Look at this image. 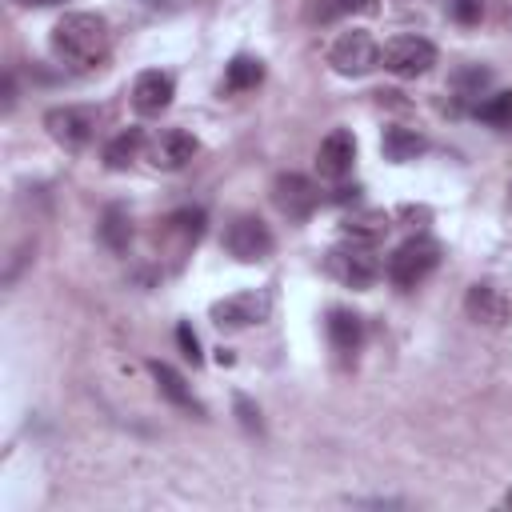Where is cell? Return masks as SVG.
<instances>
[{"instance_id": "1", "label": "cell", "mask_w": 512, "mask_h": 512, "mask_svg": "<svg viewBox=\"0 0 512 512\" xmlns=\"http://www.w3.org/2000/svg\"><path fill=\"white\" fill-rule=\"evenodd\" d=\"M108 24L96 12H64L52 24V52L68 68H96L108 56Z\"/></svg>"}, {"instance_id": "2", "label": "cell", "mask_w": 512, "mask_h": 512, "mask_svg": "<svg viewBox=\"0 0 512 512\" xmlns=\"http://www.w3.org/2000/svg\"><path fill=\"white\" fill-rule=\"evenodd\" d=\"M440 264V244L428 236H412L404 240L392 256H388V280L396 288H416L420 280L432 276V268Z\"/></svg>"}, {"instance_id": "3", "label": "cell", "mask_w": 512, "mask_h": 512, "mask_svg": "<svg viewBox=\"0 0 512 512\" xmlns=\"http://www.w3.org/2000/svg\"><path fill=\"white\" fill-rule=\"evenodd\" d=\"M328 272L348 288H372L380 280V256L368 240H352L328 252Z\"/></svg>"}, {"instance_id": "4", "label": "cell", "mask_w": 512, "mask_h": 512, "mask_svg": "<svg viewBox=\"0 0 512 512\" xmlns=\"http://www.w3.org/2000/svg\"><path fill=\"white\" fill-rule=\"evenodd\" d=\"M328 64H332L340 76H364V72H372V68L380 64V44H376L368 32H360V28L340 32V36L332 40V48H328Z\"/></svg>"}, {"instance_id": "5", "label": "cell", "mask_w": 512, "mask_h": 512, "mask_svg": "<svg viewBox=\"0 0 512 512\" xmlns=\"http://www.w3.org/2000/svg\"><path fill=\"white\" fill-rule=\"evenodd\" d=\"M272 232H268V224L260 220V216H252V212H244V216H236L228 228H224V248L240 260V264H256V260H268L272 256Z\"/></svg>"}, {"instance_id": "6", "label": "cell", "mask_w": 512, "mask_h": 512, "mask_svg": "<svg viewBox=\"0 0 512 512\" xmlns=\"http://www.w3.org/2000/svg\"><path fill=\"white\" fill-rule=\"evenodd\" d=\"M380 64L392 76H424L436 64V48L424 36H396L380 48Z\"/></svg>"}, {"instance_id": "7", "label": "cell", "mask_w": 512, "mask_h": 512, "mask_svg": "<svg viewBox=\"0 0 512 512\" xmlns=\"http://www.w3.org/2000/svg\"><path fill=\"white\" fill-rule=\"evenodd\" d=\"M96 108H80V104H64V108H52L48 116H44V128H48V136L56 140V144H64V148H84L92 136H96Z\"/></svg>"}, {"instance_id": "8", "label": "cell", "mask_w": 512, "mask_h": 512, "mask_svg": "<svg viewBox=\"0 0 512 512\" xmlns=\"http://www.w3.org/2000/svg\"><path fill=\"white\" fill-rule=\"evenodd\" d=\"M272 204H276L288 220H308V216L316 212V204H320V192H316V184H312L308 176L284 172V176L272 180Z\"/></svg>"}, {"instance_id": "9", "label": "cell", "mask_w": 512, "mask_h": 512, "mask_svg": "<svg viewBox=\"0 0 512 512\" xmlns=\"http://www.w3.org/2000/svg\"><path fill=\"white\" fill-rule=\"evenodd\" d=\"M268 312H272V300L264 292H232L212 304V320L220 328H252V324H264Z\"/></svg>"}, {"instance_id": "10", "label": "cell", "mask_w": 512, "mask_h": 512, "mask_svg": "<svg viewBox=\"0 0 512 512\" xmlns=\"http://www.w3.org/2000/svg\"><path fill=\"white\" fill-rule=\"evenodd\" d=\"M196 152H200V144H196V136L184 132V128H164V132L148 144V160H152V168H160V172H180Z\"/></svg>"}, {"instance_id": "11", "label": "cell", "mask_w": 512, "mask_h": 512, "mask_svg": "<svg viewBox=\"0 0 512 512\" xmlns=\"http://www.w3.org/2000/svg\"><path fill=\"white\" fill-rule=\"evenodd\" d=\"M352 160H356V136H352L348 128H332V132L320 140V148H316V168H320V176H328V180L348 176V172H352Z\"/></svg>"}, {"instance_id": "12", "label": "cell", "mask_w": 512, "mask_h": 512, "mask_svg": "<svg viewBox=\"0 0 512 512\" xmlns=\"http://www.w3.org/2000/svg\"><path fill=\"white\" fill-rule=\"evenodd\" d=\"M172 92H176L172 76L160 72V68H148V72H140L136 84H132V104H136V112L156 116V112H164V108L172 104Z\"/></svg>"}, {"instance_id": "13", "label": "cell", "mask_w": 512, "mask_h": 512, "mask_svg": "<svg viewBox=\"0 0 512 512\" xmlns=\"http://www.w3.org/2000/svg\"><path fill=\"white\" fill-rule=\"evenodd\" d=\"M324 328H328V340H332V348H336L344 360L360 352V340H364V324H360V316H356V312H348V308H332V312H328V320H324Z\"/></svg>"}, {"instance_id": "14", "label": "cell", "mask_w": 512, "mask_h": 512, "mask_svg": "<svg viewBox=\"0 0 512 512\" xmlns=\"http://www.w3.org/2000/svg\"><path fill=\"white\" fill-rule=\"evenodd\" d=\"M464 304H468V316L480 324H504V316H508V300L492 284H476Z\"/></svg>"}, {"instance_id": "15", "label": "cell", "mask_w": 512, "mask_h": 512, "mask_svg": "<svg viewBox=\"0 0 512 512\" xmlns=\"http://www.w3.org/2000/svg\"><path fill=\"white\" fill-rule=\"evenodd\" d=\"M380 148H384V160H392V164H408V160H416L428 144H424V136L412 132V128H388L384 140H380Z\"/></svg>"}, {"instance_id": "16", "label": "cell", "mask_w": 512, "mask_h": 512, "mask_svg": "<svg viewBox=\"0 0 512 512\" xmlns=\"http://www.w3.org/2000/svg\"><path fill=\"white\" fill-rule=\"evenodd\" d=\"M148 372L156 376V384H160V392L176 404V408H192V412H200V404H196V396L188 392V384H184V376L176 372V368H168V364H160V360H148Z\"/></svg>"}, {"instance_id": "17", "label": "cell", "mask_w": 512, "mask_h": 512, "mask_svg": "<svg viewBox=\"0 0 512 512\" xmlns=\"http://www.w3.org/2000/svg\"><path fill=\"white\" fill-rule=\"evenodd\" d=\"M100 240H104L112 252H128V244H132V216H128V208L112 204V208L104 212V220H100Z\"/></svg>"}, {"instance_id": "18", "label": "cell", "mask_w": 512, "mask_h": 512, "mask_svg": "<svg viewBox=\"0 0 512 512\" xmlns=\"http://www.w3.org/2000/svg\"><path fill=\"white\" fill-rule=\"evenodd\" d=\"M140 148H144V132H140V128H124L120 136L108 140V148H104V164L120 172V168H128V164L140 156Z\"/></svg>"}, {"instance_id": "19", "label": "cell", "mask_w": 512, "mask_h": 512, "mask_svg": "<svg viewBox=\"0 0 512 512\" xmlns=\"http://www.w3.org/2000/svg\"><path fill=\"white\" fill-rule=\"evenodd\" d=\"M264 80V64L256 56H236L224 72V92H248Z\"/></svg>"}, {"instance_id": "20", "label": "cell", "mask_w": 512, "mask_h": 512, "mask_svg": "<svg viewBox=\"0 0 512 512\" xmlns=\"http://www.w3.org/2000/svg\"><path fill=\"white\" fill-rule=\"evenodd\" d=\"M200 232H204V212H200V208H180V212H172V216L164 220V236H176L180 248L196 244Z\"/></svg>"}, {"instance_id": "21", "label": "cell", "mask_w": 512, "mask_h": 512, "mask_svg": "<svg viewBox=\"0 0 512 512\" xmlns=\"http://www.w3.org/2000/svg\"><path fill=\"white\" fill-rule=\"evenodd\" d=\"M476 116H480L484 124L508 128V124H512V92H492L488 100L476 104Z\"/></svg>"}, {"instance_id": "22", "label": "cell", "mask_w": 512, "mask_h": 512, "mask_svg": "<svg viewBox=\"0 0 512 512\" xmlns=\"http://www.w3.org/2000/svg\"><path fill=\"white\" fill-rule=\"evenodd\" d=\"M384 228H388V220L380 216V212H368V216H356V220H348L344 224V232L352 236V240H376V236H384Z\"/></svg>"}, {"instance_id": "23", "label": "cell", "mask_w": 512, "mask_h": 512, "mask_svg": "<svg viewBox=\"0 0 512 512\" xmlns=\"http://www.w3.org/2000/svg\"><path fill=\"white\" fill-rule=\"evenodd\" d=\"M448 8H452V16H456L460 24H476V20L484 16V4H480V0H448Z\"/></svg>"}, {"instance_id": "24", "label": "cell", "mask_w": 512, "mask_h": 512, "mask_svg": "<svg viewBox=\"0 0 512 512\" xmlns=\"http://www.w3.org/2000/svg\"><path fill=\"white\" fill-rule=\"evenodd\" d=\"M176 340H180V348H184V356H188L192 364H200V360H204V356H200V340H196V332H192L188 324H180V328H176Z\"/></svg>"}, {"instance_id": "25", "label": "cell", "mask_w": 512, "mask_h": 512, "mask_svg": "<svg viewBox=\"0 0 512 512\" xmlns=\"http://www.w3.org/2000/svg\"><path fill=\"white\" fill-rule=\"evenodd\" d=\"M236 408H240V420H244L248 428H260V412H256V408H252L244 396H236Z\"/></svg>"}, {"instance_id": "26", "label": "cell", "mask_w": 512, "mask_h": 512, "mask_svg": "<svg viewBox=\"0 0 512 512\" xmlns=\"http://www.w3.org/2000/svg\"><path fill=\"white\" fill-rule=\"evenodd\" d=\"M340 8H348V12H376V0H340Z\"/></svg>"}, {"instance_id": "27", "label": "cell", "mask_w": 512, "mask_h": 512, "mask_svg": "<svg viewBox=\"0 0 512 512\" xmlns=\"http://www.w3.org/2000/svg\"><path fill=\"white\" fill-rule=\"evenodd\" d=\"M16 4H28V8H44V4H56V0H16Z\"/></svg>"}]
</instances>
